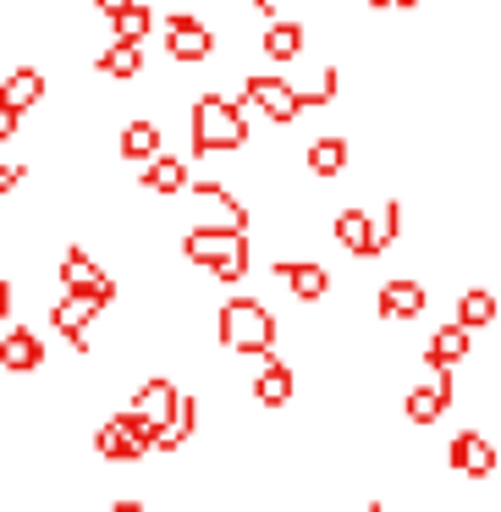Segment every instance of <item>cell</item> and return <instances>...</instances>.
<instances>
[{"label": "cell", "mask_w": 501, "mask_h": 512, "mask_svg": "<svg viewBox=\"0 0 501 512\" xmlns=\"http://www.w3.org/2000/svg\"><path fill=\"white\" fill-rule=\"evenodd\" d=\"M215 331H221V347L226 353H243V358H265L276 353V314L265 309L259 298H226L221 303V320H215Z\"/></svg>", "instance_id": "1"}, {"label": "cell", "mask_w": 501, "mask_h": 512, "mask_svg": "<svg viewBox=\"0 0 501 512\" xmlns=\"http://www.w3.org/2000/svg\"><path fill=\"white\" fill-rule=\"evenodd\" d=\"M182 254L193 265L215 270V281H226V287L248 276V232H237V226H193L182 237Z\"/></svg>", "instance_id": "2"}, {"label": "cell", "mask_w": 501, "mask_h": 512, "mask_svg": "<svg viewBox=\"0 0 501 512\" xmlns=\"http://www.w3.org/2000/svg\"><path fill=\"white\" fill-rule=\"evenodd\" d=\"M248 144V116L243 100H226V94H204L193 105V155H232Z\"/></svg>", "instance_id": "3"}, {"label": "cell", "mask_w": 501, "mask_h": 512, "mask_svg": "<svg viewBox=\"0 0 501 512\" xmlns=\"http://www.w3.org/2000/svg\"><path fill=\"white\" fill-rule=\"evenodd\" d=\"M94 452H100L105 463H144V457L155 452V424L138 408L111 413V419L94 430Z\"/></svg>", "instance_id": "4"}, {"label": "cell", "mask_w": 501, "mask_h": 512, "mask_svg": "<svg viewBox=\"0 0 501 512\" xmlns=\"http://www.w3.org/2000/svg\"><path fill=\"white\" fill-rule=\"evenodd\" d=\"M243 100L254 105L259 116H270V122H298L303 116V100H298V89H292L281 72H248V83H243Z\"/></svg>", "instance_id": "5"}, {"label": "cell", "mask_w": 501, "mask_h": 512, "mask_svg": "<svg viewBox=\"0 0 501 512\" xmlns=\"http://www.w3.org/2000/svg\"><path fill=\"white\" fill-rule=\"evenodd\" d=\"M452 369H430V380H419V386H408L402 391V419L408 424H441L446 419V408H452Z\"/></svg>", "instance_id": "6"}, {"label": "cell", "mask_w": 501, "mask_h": 512, "mask_svg": "<svg viewBox=\"0 0 501 512\" xmlns=\"http://www.w3.org/2000/svg\"><path fill=\"white\" fill-rule=\"evenodd\" d=\"M446 463L463 479H490L501 468V446L490 441L485 430H457L452 441H446Z\"/></svg>", "instance_id": "7"}, {"label": "cell", "mask_w": 501, "mask_h": 512, "mask_svg": "<svg viewBox=\"0 0 501 512\" xmlns=\"http://www.w3.org/2000/svg\"><path fill=\"white\" fill-rule=\"evenodd\" d=\"M166 50H171V61H182V67H199V61H210L215 56V34H210V23H199V17H171L166 23Z\"/></svg>", "instance_id": "8"}, {"label": "cell", "mask_w": 501, "mask_h": 512, "mask_svg": "<svg viewBox=\"0 0 501 512\" xmlns=\"http://www.w3.org/2000/svg\"><path fill=\"white\" fill-rule=\"evenodd\" d=\"M100 309H105V298H94V292H67V298L50 309V325H56V331L83 353V347H89V320H94Z\"/></svg>", "instance_id": "9"}, {"label": "cell", "mask_w": 501, "mask_h": 512, "mask_svg": "<svg viewBox=\"0 0 501 512\" xmlns=\"http://www.w3.org/2000/svg\"><path fill=\"white\" fill-rule=\"evenodd\" d=\"M270 270H276V281H281V287H287L298 303H320L325 292H331V270L314 265V259H276Z\"/></svg>", "instance_id": "10"}, {"label": "cell", "mask_w": 501, "mask_h": 512, "mask_svg": "<svg viewBox=\"0 0 501 512\" xmlns=\"http://www.w3.org/2000/svg\"><path fill=\"white\" fill-rule=\"evenodd\" d=\"M331 237H336V248H347L353 259H375L380 254V237H375V221H369L358 204H342L336 210V221H331Z\"/></svg>", "instance_id": "11"}, {"label": "cell", "mask_w": 501, "mask_h": 512, "mask_svg": "<svg viewBox=\"0 0 501 512\" xmlns=\"http://www.w3.org/2000/svg\"><path fill=\"white\" fill-rule=\"evenodd\" d=\"M61 287L67 292H94V298H105V303L116 298V281L89 259V248H67V254H61Z\"/></svg>", "instance_id": "12"}, {"label": "cell", "mask_w": 501, "mask_h": 512, "mask_svg": "<svg viewBox=\"0 0 501 512\" xmlns=\"http://www.w3.org/2000/svg\"><path fill=\"white\" fill-rule=\"evenodd\" d=\"M424 303H430V292H424V281H413V276H391L386 287H380V298H375V309H380V320H419L424 314Z\"/></svg>", "instance_id": "13"}, {"label": "cell", "mask_w": 501, "mask_h": 512, "mask_svg": "<svg viewBox=\"0 0 501 512\" xmlns=\"http://www.w3.org/2000/svg\"><path fill=\"white\" fill-rule=\"evenodd\" d=\"M468 353H474V331H468L463 320L435 325L430 342H424V369H457Z\"/></svg>", "instance_id": "14"}, {"label": "cell", "mask_w": 501, "mask_h": 512, "mask_svg": "<svg viewBox=\"0 0 501 512\" xmlns=\"http://www.w3.org/2000/svg\"><path fill=\"white\" fill-rule=\"evenodd\" d=\"M45 364V342H39L28 325H12V331L0 336V369H12V375H34Z\"/></svg>", "instance_id": "15"}, {"label": "cell", "mask_w": 501, "mask_h": 512, "mask_svg": "<svg viewBox=\"0 0 501 512\" xmlns=\"http://www.w3.org/2000/svg\"><path fill=\"white\" fill-rule=\"evenodd\" d=\"M292 391H298V375H292V364H281L276 353H265V369L254 375V402H259V408H287Z\"/></svg>", "instance_id": "16"}, {"label": "cell", "mask_w": 501, "mask_h": 512, "mask_svg": "<svg viewBox=\"0 0 501 512\" xmlns=\"http://www.w3.org/2000/svg\"><path fill=\"white\" fill-rule=\"evenodd\" d=\"M138 182H144L149 193H160V199H177L182 188H193V182H188V160H182V155H166V149L144 160V177H138Z\"/></svg>", "instance_id": "17"}, {"label": "cell", "mask_w": 501, "mask_h": 512, "mask_svg": "<svg viewBox=\"0 0 501 512\" xmlns=\"http://www.w3.org/2000/svg\"><path fill=\"white\" fill-rule=\"evenodd\" d=\"M105 17H111V34L116 39H138L155 28V12H149V0H105Z\"/></svg>", "instance_id": "18"}, {"label": "cell", "mask_w": 501, "mask_h": 512, "mask_svg": "<svg viewBox=\"0 0 501 512\" xmlns=\"http://www.w3.org/2000/svg\"><path fill=\"white\" fill-rule=\"evenodd\" d=\"M177 397H182V391H177V386H171V380H166V375H155V380H144V386H138V397H133V408H138V413H144V419H149V424H155V435H160V424H166V419H171V413H177Z\"/></svg>", "instance_id": "19"}, {"label": "cell", "mask_w": 501, "mask_h": 512, "mask_svg": "<svg viewBox=\"0 0 501 512\" xmlns=\"http://www.w3.org/2000/svg\"><path fill=\"white\" fill-rule=\"evenodd\" d=\"M303 39H309V28H303V23L276 17V23L259 34V50H265V61H298L303 56Z\"/></svg>", "instance_id": "20"}, {"label": "cell", "mask_w": 501, "mask_h": 512, "mask_svg": "<svg viewBox=\"0 0 501 512\" xmlns=\"http://www.w3.org/2000/svg\"><path fill=\"white\" fill-rule=\"evenodd\" d=\"M0 100L12 105V111H34L39 100H45V72L39 67H17V72H6V83H0Z\"/></svg>", "instance_id": "21"}, {"label": "cell", "mask_w": 501, "mask_h": 512, "mask_svg": "<svg viewBox=\"0 0 501 512\" xmlns=\"http://www.w3.org/2000/svg\"><path fill=\"white\" fill-rule=\"evenodd\" d=\"M193 430H199V397H188V391H182V397H177V413H171V419L160 424V435H155V452H177V446L188 441Z\"/></svg>", "instance_id": "22"}, {"label": "cell", "mask_w": 501, "mask_h": 512, "mask_svg": "<svg viewBox=\"0 0 501 512\" xmlns=\"http://www.w3.org/2000/svg\"><path fill=\"white\" fill-rule=\"evenodd\" d=\"M496 314H501V303H496V292H490V287L457 292V320H463L468 331H485V325H496Z\"/></svg>", "instance_id": "23"}, {"label": "cell", "mask_w": 501, "mask_h": 512, "mask_svg": "<svg viewBox=\"0 0 501 512\" xmlns=\"http://www.w3.org/2000/svg\"><path fill=\"white\" fill-rule=\"evenodd\" d=\"M100 72L105 78H138V72H144V50H138V39H111V45L100 50Z\"/></svg>", "instance_id": "24"}, {"label": "cell", "mask_w": 501, "mask_h": 512, "mask_svg": "<svg viewBox=\"0 0 501 512\" xmlns=\"http://www.w3.org/2000/svg\"><path fill=\"white\" fill-rule=\"evenodd\" d=\"M347 160H353L347 138H314V144H309V171H314V177H342Z\"/></svg>", "instance_id": "25"}, {"label": "cell", "mask_w": 501, "mask_h": 512, "mask_svg": "<svg viewBox=\"0 0 501 512\" xmlns=\"http://www.w3.org/2000/svg\"><path fill=\"white\" fill-rule=\"evenodd\" d=\"M199 193L204 204H215V215H221V226H237V232H248V204L237 199V193H226L221 182H199Z\"/></svg>", "instance_id": "26"}, {"label": "cell", "mask_w": 501, "mask_h": 512, "mask_svg": "<svg viewBox=\"0 0 501 512\" xmlns=\"http://www.w3.org/2000/svg\"><path fill=\"white\" fill-rule=\"evenodd\" d=\"M149 155H160V127L149 116H133L122 127V160H149Z\"/></svg>", "instance_id": "27"}, {"label": "cell", "mask_w": 501, "mask_h": 512, "mask_svg": "<svg viewBox=\"0 0 501 512\" xmlns=\"http://www.w3.org/2000/svg\"><path fill=\"white\" fill-rule=\"evenodd\" d=\"M336 94H342V72L320 67V72H314V83H303V89H298V100H303V111H320V105H331Z\"/></svg>", "instance_id": "28"}, {"label": "cell", "mask_w": 501, "mask_h": 512, "mask_svg": "<svg viewBox=\"0 0 501 512\" xmlns=\"http://www.w3.org/2000/svg\"><path fill=\"white\" fill-rule=\"evenodd\" d=\"M375 237H380V254H386V248L402 237V199H391L386 210H380V221H375Z\"/></svg>", "instance_id": "29"}, {"label": "cell", "mask_w": 501, "mask_h": 512, "mask_svg": "<svg viewBox=\"0 0 501 512\" xmlns=\"http://www.w3.org/2000/svg\"><path fill=\"white\" fill-rule=\"evenodd\" d=\"M23 177H28V166H23V160H0V199H6V193H12Z\"/></svg>", "instance_id": "30"}, {"label": "cell", "mask_w": 501, "mask_h": 512, "mask_svg": "<svg viewBox=\"0 0 501 512\" xmlns=\"http://www.w3.org/2000/svg\"><path fill=\"white\" fill-rule=\"evenodd\" d=\"M17 127H23V111H12V105L0 100V144H6V138H17Z\"/></svg>", "instance_id": "31"}, {"label": "cell", "mask_w": 501, "mask_h": 512, "mask_svg": "<svg viewBox=\"0 0 501 512\" xmlns=\"http://www.w3.org/2000/svg\"><path fill=\"white\" fill-rule=\"evenodd\" d=\"M6 309H12V281L0 276V314H6Z\"/></svg>", "instance_id": "32"}, {"label": "cell", "mask_w": 501, "mask_h": 512, "mask_svg": "<svg viewBox=\"0 0 501 512\" xmlns=\"http://www.w3.org/2000/svg\"><path fill=\"white\" fill-rule=\"evenodd\" d=\"M397 6H402V12H413V6H424V0H397Z\"/></svg>", "instance_id": "33"}, {"label": "cell", "mask_w": 501, "mask_h": 512, "mask_svg": "<svg viewBox=\"0 0 501 512\" xmlns=\"http://www.w3.org/2000/svg\"><path fill=\"white\" fill-rule=\"evenodd\" d=\"M248 6H259V12H270V0H248Z\"/></svg>", "instance_id": "34"}, {"label": "cell", "mask_w": 501, "mask_h": 512, "mask_svg": "<svg viewBox=\"0 0 501 512\" xmlns=\"http://www.w3.org/2000/svg\"><path fill=\"white\" fill-rule=\"evenodd\" d=\"M94 6H105V0H94Z\"/></svg>", "instance_id": "35"}, {"label": "cell", "mask_w": 501, "mask_h": 512, "mask_svg": "<svg viewBox=\"0 0 501 512\" xmlns=\"http://www.w3.org/2000/svg\"><path fill=\"white\" fill-rule=\"evenodd\" d=\"M0 320H6V314H0Z\"/></svg>", "instance_id": "36"}]
</instances>
